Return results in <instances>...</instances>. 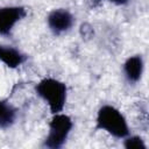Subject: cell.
I'll return each mask as SVG.
<instances>
[{"mask_svg":"<svg viewBox=\"0 0 149 149\" xmlns=\"http://www.w3.org/2000/svg\"><path fill=\"white\" fill-rule=\"evenodd\" d=\"M26 9L20 6L0 7V35H9L14 26L23 19Z\"/></svg>","mask_w":149,"mask_h":149,"instance_id":"cell-4","label":"cell"},{"mask_svg":"<svg viewBox=\"0 0 149 149\" xmlns=\"http://www.w3.org/2000/svg\"><path fill=\"white\" fill-rule=\"evenodd\" d=\"M123 72L128 81L136 83L141 79L143 73V59L140 55L130 56L123 64Z\"/></svg>","mask_w":149,"mask_h":149,"instance_id":"cell-6","label":"cell"},{"mask_svg":"<svg viewBox=\"0 0 149 149\" xmlns=\"http://www.w3.org/2000/svg\"><path fill=\"white\" fill-rule=\"evenodd\" d=\"M38 97H41L49 106L52 114L61 113L66 102V85L55 78H44L35 87Z\"/></svg>","mask_w":149,"mask_h":149,"instance_id":"cell-1","label":"cell"},{"mask_svg":"<svg viewBox=\"0 0 149 149\" xmlns=\"http://www.w3.org/2000/svg\"><path fill=\"white\" fill-rule=\"evenodd\" d=\"M108 1H111L115 5H125V3L128 2V0H108Z\"/></svg>","mask_w":149,"mask_h":149,"instance_id":"cell-10","label":"cell"},{"mask_svg":"<svg viewBox=\"0 0 149 149\" xmlns=\"http://www.w3.org/2000/svg\"><path fill=\"white\" fill-rule=\"evenodd\" d=\"M0 61L8 68L15 69L24 62V56L12 47L0 44Z\"/></svg>","mask_w":149,"mask_h":149,"instance_id":"cell-7","label":"cell"},{"mask_svg":"<svg viewBox=\"0 0 149 149\" xmlns=\"http://www.w3.org/2000/svg\"><path fill=\"white\" fill-rule=\"evenodd\" d=\"M72 120L69 115L63 113L54 114L52 119L49 122V133L44 140V147L50 149H58L61 148L72 129Z\"/></svg>","mask_w":149,"mask_h":149,"instance_id":"cell-3","label":"cell"},{"mask_svg":"<svg viewBox=\"0 0 149 149\" xmlns=\"http://www.w3.org/2000/svg\"><path fill=\"white\" fill-rule=\"evenodd\" d=\"M123 146L127 149H147L144 141L140 136H126Z\"/></svg>","mask_w":149,"mask_h":149,"instance_id":"cell-9","label":"cell"},{"mask_svg":"<svg viewBox=\"0 0 149 149\" xmlns=\"http://www.w3.org/2000/svg\"><path fill=\"white\" fill-rule=\"evenodd\" d=\"M97 128L102 129L118 139H125L129 135V127L123 114L111 105L102 106L97 114Z\"/></svg>","mask_w":149,"mask_h":149,"instance_id":"cell-2","label":"cell"},{"mask_svg":"<svg viewBox=\"0 0 149 149\" xmlns=\"http://www.w3.org/2000/svg\"><path fill=\"white\" fill-rule=\"evenodd\" d=\"M16 111L7 101H0V128H7L15 121Z\"/></svg>","mask_w":149,"mask_h":149,"instance_id":"cell-8","label":"cell"},{"mask_svg":"<svg viewBox=\"0 0 149 149\" xmlns=\"http://www.w3.org/2000/svg\"><path fill=\"white\" fill-rule=\"evenodd\" d=\"M48 26L55 34H62L68 31L73 24L72 14L63 8L54 9L48 15Z\"/></svg>","mask_w":149,"mask_h":149,"instance_id":"cell-5","label":"cell"}]
</instances>
